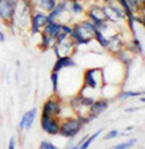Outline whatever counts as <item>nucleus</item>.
Returning <instances> with one entry per match:
<instances>
[{
  "label": "nucleus",
  "mask_w": 145,
  "mask_h": 149,
  "mask_svg": "<svg viewBox=\"0 0 145 149\" xmlns=\"http://www.w3.org/2000/svg\"><path fill=\"white\" fill-rule=\"evenodd\" d=\"M81 129H83V125H81L78 116L67 117L60 126V135L65 139H76L77 135L81 132Z\"/></svg>",
  "instance_id": "1"
},
{
  "label": "nucleus",
  "mask_w": 145,
  "mask_h": 149,
  "mask_svg": "<svg viewBox=\"0 0 145 149\" xmlns=\"http://www.w3.org/2000/svg\"><path fill=\"white\" fill-rule=\"evenodd\" d=\"M104 86L103 71L100 68H89L84 72V87L89 90H99Z\"/></svg>",
  "instance_id": "2"
},
{
  "label": "nucleus",
  "mask_w": 145,
  "mask_h": 149,
  "mask_svg": "<svg viewBox=\"0 0 145 149\" xmlns=\"http://www.w3.org/2000/svg\"><path fill=\"white\" fill-rule=\"evenodd\" d=\"M20 0H0V20L6 25H12L16 9L19 6Z\"/></svg>",
  "instance_id": "3"
},
{
  "label": "nucleus",
  "mask_w": 145,
  "mask_h": 149,
  "mask_svg": "<svg viewBox=\"0 0 145 149\" xmlns=\"http://www.w3.org/2000/svg\"><path fill=\"white\" fill-rule=\"evenodd\" d=\"M87 16H89L87 19H89V20H92V22L96 25V28L99 29V31L104 32V31L107 29L109 22H106V19H104V15H103L102 6L92 4V6L89 7V10H87Z\"/></svg>",
  "instance_id": "4"
},
{
  "label": "nucleus",
  "mask_w": 145,
  "mask_h": 149,
  "mask_svg": "<svg viewBox=\"0 0 145 149\" xmlns=\"http://www.w3.org/2000/svg\"><path fill=\"white\" fill-rule=\"evenodd\" d=\"M60 126H61V123H60L58 117L48 116V114L41 116V127L47 135H51V136L60 135Z\"/></svg>",
  "instance_id": "5"
},
{
  "label": "nucleus",
  "mask_w": 145,
  "mask_h": 149,
  "mask_svg": "<svg viewBox=\"0 0 145 149\" xmlns=\"http://www.w3.org/2000/svg\"><path fill=\"white\" fill-rule=\"evenodd\" d=\"M48 19H47V13L36 10L31 15V33L32 35H38L42 32V29L47 26Z\"/></svg>",
  "instance_id": "6"
},
{
  "label": "nucleus",
  "mask_w": 145,
  "mask_h": 149,
  "mask_svg": "<svg viewBox=\"0 0 145 149\" xmlns=\"http://www.w3.org/2000/svg\"><path fill=\"white\" fill-rule=\"evenodd\" d=\"M70 38L76 42V45H87L93 41V36H90L81 26V23H74L73 25V32L70 35Z\"/></svg>",
  "instance_id": "7"
},
{
  "label": "nucleus",
  "mask_w": 145,
  "mask_h": 149,
  "mask_svg": "<svg viewBox=\"0 0 145 149\" xmlns=\"http://www.w3.org/2000/svg\"><path fill=\"white\" fill-rule=\"evenodd\" d=\"M61 113H62V104L57 97L48 99L42 106V114L58 117V116H61Z\"/></svg>",
  "instance_id": "8"
},
{
  "label": "nucleus",
  "mask_w": 145,
  "mask_h": 149,
  "mask_svg": "<svg viewBox=\"0 0 145 149\" xmlns=\"http://www.w3.org/2000/svg\"><path fill=\"white\" fill-rule=\"evenodd\" d=\"M107 107H109V100L107 99H96L95 100V103L89 107L90 110H89V119L90 120H95V119H97L102 113H104L106 110H107Z\"/></svg>",
  "instance_id": "9"
},
{
  "label": "nucleus",
  "mask_w": 145,
  "mask_h": 149,
  "mask_svg": "<svg viewBox=\"0 0 145 149\" xmlns=\"http://www.w3.org/2000/svg\"><path fill=\"white\" fill-rule=\"evenodd\" d=\"M77 67L76 61L70 56V55H61L60 58H57L54 67H52V71L55 72H60L61 70H67V68H74Z\"/></svg>",
  "instance_id": "10"
},
{
  "label": "nucleus",
  "mask_w": 145,
  "mask_h": 149,
  "mask_svg": "<svg viewBox=\"0 0 145 149\" xmlns=\"http://www.w3.org/2000/svg\"><path fill=\"white\" fill-rule=\"evenodd\" d=\"M36 114H38V109H36V107H34L32 110L26 111V113L22 116L20 122H19V130H29V129L32 127L34 122H35Z\"/></svg>",
  "instance_id": "11"
},
{
  "label": "nucleus",
  "mask_w": 145,
  "mask_h": 149,
  "mask_svg": "<svg viewBox=\"0 0 145 149\" xmlns=\"http://www.w3.org/2000/svg\"><path fill=\"white\" fill-rule=\"evenodd\" d=\"M109 39V49L112 51L113 54H116L118 51H120L123 48V45H125V42H123V36L120 35V33H115V35H112L110 38H107Z\"/></svg>",
  "instance_id": "12"
},
{
  "label": "nucleus",
  "mask_w": 145,
  "mask_h": 149,
  "mask_svg": "<svg viewBox=\"0 0 145 149\" xmlns=\"http://www.w3.org/2000/svg\"><path fill=\"white\" fill-rule=\"evenodd\" d=\"M61 28H62V23H60V22L54 20V22H48V23H47V26L42 29V32H44V33H47L48 36H51L52 39H55V38L60 35Z\"/></svg>",
  "instance_id": "13"
},
{
  "label": "nucleus",
  "mask_w": 145,
  "mask_h": 149,
  "mask_svg": "<svg viewBox=\"0 0 145 149\" xmlns=\"http://www.w3.org/2000/svg\"><path fill=\"white\" fill-rule=\"evenodd\" d=\"M34 3H35V6L38 7V10L48 13V12H51V10L57 6L58 1H57V0H34Z\"/></svg>",
  "instance_id": "14"
},
{
  "label": "nucleus",
  "mask_w": 145,
  "mask_h": 149,
  "mask_svg": "<svg viewBox=\"0 0 145 149\" xmlns=\"http://www.w3.org/2000/svg\"><path fill=\"white\" fill-rule=\"evenodd\" d=\"M115 55H116V58H118V59H119V61H120V62H122V64H123V65H125V67H126V68L129 70V67H131V62H132V56H131V52L122 48L120 51H118V52H116Z\"/></svg>",
  "instance_id": "15"
},
{
  "label": "nucleus",
  "mask_w": 145,
  "mask_h": 149,
  "mask_svg": "<svg viewBox=\"0 0 145 149\" xmlns=\"http://www.w3.org/2000/svg\"><path fill=\"white\" fill-rule=\"evenodd\" d=\"M70 10L73 15L76 16H80L84 13V4L80 1V0H71L70 1Z\"/></svg>",
  "instance_id": "16"
},
{
  "label": "nucleus",
  "mask_w": 145,
  "mask_h": 149,
  "mask_svg": "<svg viewBox=\"0 0 145 149\" xmlns=\"http://www.w3.org/2000/svg\"><path fill=\"white\" fill-rule=\"evenodd\" d=\"M55 44V39H52L51 36H48L47 33L41 32V44H39V48L42 51H47L49 48H52V45Z\"/></svg>",
  "instance_id": "17"
},
{
  "label": "nucleus",
  "mask_w": 145,
  "mask_h": 149,
  "mask_svg": "<svg viewBox=\"0 0 145 149\" xmlns=\"http://www.w3.org/2000/svg\"><path fill=\"white\" fill-rule=\"evenodd\" d=\"M102 10H103V15H104L106 22H110V23H116V22H119V20L116 19L115 13L112 12V9H110L109 4H103V6H102Z\"/></svg>",
  "instance_id": "18"
},
{
  "label": "nucleus",
  "mask_w": 145,
  "mask_h": 149,
  "mask_svg": "<svg viewBox=\"0 0 145 149\" xmlns=\"http://www.w3.org/2000/svg\"><path fill=\"white\" fill-rule=\"evenodd\" d=\"M93 39L96 41V42L100 45V47H102V48H107V47H109V39H107V38L103 35V32H102V31H99V29L95 32Z\"/></svg>",
  "instance_id": "19"
},
{
  "label": "nucleus",
  "mask_w": 145,
  "mask_h": 149,
  "mask_svg": "<svg viewBox=\"0 0 145 149\" xmlns=\"http://www.w3.org/2000/svg\"><path fill=\"white\" fill-rule=\"evenodd\" d=\"M102 132H103V129H99L96 133H93V135H89V138H87V139H86V141H84V142H83L80 146H78V149H89V148H90V145H92V143L96 141L97 138H99V135H100Z\"/></svg>",
  "instance_id": "20"
},
{
  "label": "nucleus",
  "mask_w": 145,
  "mask_h": 149,
  "mask_svg": "<svg viewBox=\"0 0 145 149\" xmlns=\"http://www.w3.org/2000/svg\"><path fill=\"white\" fill-rule=\"evenodd\" d=\"M109 6H110V9H112V12L115 13V16H116L118 20H123V19H125V13H123V10H122V7H120V4H119L118 1L109 3Z\"/></svg>",
  "instance_id": "21"
},
{
  "label": "nucleus",
  "mask_w": 145,
  "mask_h": 149,
  "mask_svg": "<svg viewBox=\"0 0 145 149\" xmlns=\"http://www.w3.org/2000/svg\"><path fill=\"white\" fill-rule=\"evenodd\" d=\"M81 23V26H83V29L90 35V36H93L95 35V32L97 31V28H96V25L92 22V20H89V19H84L83 22H80Z\"/></svg>",
  "instance_id": "22"
},
{
  "label": "nucleus",
  "mask_w": 145,
  "mask_h": 149,
  "mask_svg": "<svg viewBox=\"0 0 145 149\" xmlns=\"http://www.w3.org/2000/svg\"><path fill=\"white\" fill-rule=\"evenodd\" d=\"M128 47H131V51L129 52H138V54H142V45L139 42V39L134 35V38L131 39V42H128Z\"/></svg>",
  "instance_id": "23"
},
{
  "label": "nucleus",
  "mask_w": 145,
  "mask_h": 149,
  "mask_svg": "<svg viewBox=\"0 0 145 149\" xmlns=\"http://www.w3.org/2000/svg\"><path fill=\"white\" fill-rule=\"evenodd\" d=\"M145 91H120L119 93V100H126V99H132V97H141L144 96Z\"/></svg>",
  "instance_id": "24"
},
{
  "label": "nucleus",
  "mask_w": 145,
  "mask_h": 149,
  "mask_svg": "<svg viewBox=\"0 0 145 149\" xmlns=\"http://www.w3.org/2000/svg\"><path fill=\"white\" fill-rule=\"evenodd\" d=\"M58 81H60L58 72L52 71V72H51V84H52V93H54V94L58 93Z\"/></svg>",
  "instance_id": "25"
},
{
  "label": "nucleus",
  "mask_w": 145,
  "mask_h": 149,
  "mask_svg": "<svg viewBox=\"0 0 145 149\" xmlns=\"http://www.w3.org/2000/svg\"><path fill=\"white\" fill-rule=\"evenodd\" d=\"M135 143H137V139L134 138V139H129L128 142H123V143H118V145H115L112 149H131L132 146H135Z\"/></svg>",
  "instance_id": "26"
},
{
  "label": "nucleus",
  "mask_w": 145,
  "mask_h": 149,
  "mask_svg": "<svg viewBox=\"0 0 145 149\" xmlns=\"http://www.w3.org/2000/svg\"><path fill=\"white\" fill-rule=\"evenodd\" d=\"M129 3V6L132 7L134 12H139V9L142 7V1L141 0H126Z\"/></svg>",
  "instance_id": "27"
},
{
  "label": "nucleus",
  "mask_w": 145,
  "mask_h": 149,
  "mask_svg": "<svg viewBox=\"0 0 145 149\" xmlns=\"http://www.w3.org/2000/svg\"><path fill=\"white\" fill-rule=\"evenodd\" d=\"M39 149H58V148L49 141H42L41 145H39Z\"/></svg>",
  "instance_id": "28"
},
{
  "label": "nucleus",
  "mask_w": 145,
  "mask_h": 149,
  "mask_svg": "<svg viewBox=\"0 0 145 149\" xmlns=\"http://www.w3.org/2000/svg\"><path fill=\"white\" fill-rule=\"evenodd\" d=\"M120 133H119V130H110L106 136H104V139L106 141H110V139H115V138H118Z\"/></svg>",
  "instance_id": "29"
},
{
  "label": "nucleus",
  "mask_w": 145,
  "mask_h": 149,
  "mask_svg": "<svg viewBox=\"0 0 145 149\" xmlns=\"http://www.w3.org/2000/svg\"><path fill=\"white\" fill-rule=\"evenodd\" d=\"M7 149H16V138H15V136L10 138L9 145H7Z\"/></svg>",
  "instance_id": "30"
},
{
  "label": "nucleus",
  "mask_w": 145,
  "mask_h": 149,
  "mask_svg": "<svg viewBox=\"0 0 145 149\" xmlns=\"http://www.w3.org/2000/svg\"><path fill=\"white\" fill-rule=\"evenodd\" d=\"M97 1H100V3H103V4H109V3H115V1H118V0H97Z\"/></svg>",
  "instance_id": "31"
},
{
  "label": "nucleus",
  "mask_w": 145,
  "mask_h": 149,
  "mask_svg": "<svg viewBox=\"0 0 145 149\" xmlns=\"http://www.w3.org/2000/svg\"><path fill=\"white\" fill-rule=\"evenodd\" d=\"M0 42H6V35L0 31Z\"/></svg>",
  "instance_id": "32"
},
{
  "label": "nucleus",
  "mask_w": 145,
  "mask_h": 149,
  "mask_svg": "<svg viewBox=\"0 0 145 149\" xmlns=\"http://www.w3.org/2000/svg\"><path fill=\"white\" fill-rule=\"evenodd\" d=\"M137 110H139V109L138 107H129V109H126L128 113H132V111H137Z\"/></svg>",
  "instance_id": "33"
},
{
  "label": "nucleus",
  "mask_w": 145,
  "mask_h": 149,
  "mask_svg": "<svg viewBox=\"0 0 145 149\" xmlns=\"http://www.w3.org/2000/svg\"><path fill=\"white\" fill-rule=\"evenodd\" d=\"M139 100H141L142 103H145V94H144V96H141V99H139Z\"/></svg>",
  "instance_id": "34"
},
{
  "label": "nucleus",
  "mask_w": 145,
  "mask_h": 149,
  "mask_svg": "<svg viewBox=\"0 0 145 149\" xmlns=\"http://www.w3.org/2000/svg\"><path fill=\"white\" fill-rule=\"evenodd\" d=\"M141 1H142V6H144V4H145V0H141Z\"/></svg>",
  "instance_id": "35"
}]
</instances>
